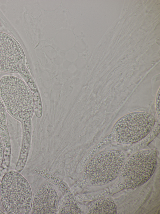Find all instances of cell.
<instances>
[{"mask_svg":"<svg viewBox=\"0 0 160 214\" xmlns=\"http://www.w3.org/2000/svg\"><path fill=\"white\" fill-rule=\"evenodd\" d=\"M4 149L3 142L0 136V169L1 168L3 158ZM1 200L0 198V203Z\"/></svg>","mask_w":160,"mask_h":214,"instance_id":"13","label":"cell"},{"mask_svg":"<svg viewBox=\"0 0 160 214\" xmlns=\"http://www.w3.org/2000/svg\"><path fill=\"white\" fill-rule=\"evenodd\" d=\"M157 163V154L153 149L137 151L124 162L117 183L121 190L139 187L146 182L154 174Z\"/></svg>","mask_w":160,"mask_h":214,"instance_id":"4","label":"cell"},{"mask_svg":"<svg viewBox=\"0 0 160 214\" xmlns=\"http://www.w3.org/2000/svg\"><path fill=\"white\" fill-rule=\"evenodd\" d=\"M0 98L8 113L21 123L22 137L31 136L34 103L26 83L14 76H3L0 80Z\"/></svg>","mask_w":160,"mask_h":214,"instance_id":"1","label":"cell"},{"mask_svg":"<svg viewBox=\"0 0 160 214\" xmlns=\"http://www.w3.org/2000/svg\"><path fill=\"white\" fill-rule=\"evenodd\" d=\"M37 173L48 181L53 183L62 191L63 195L71 192L68 186L62 180L47 170L40 168L37 170Z\"/></svg>","mask_w":160,"mask_h":214,"instance_id":"10","label":"cell"},{"mask_svg":"<svg viewBox=\"0 0 160 214\" xmlns=\"http://www.w3.org/2000/svg\"><path fill=\"white\" fill-rule=\"evenodd\" d=\"M0 198L3 207L9 214H28L30 211L32 196L30 186L19 173L7 172L0 185Z\"/></svg>","mask_w":160,"mask_h":214,"instance_id":"3","label":"cell"},{"mask_svg":"<svg viewBox=\"0 0 160 214\" xmlns=\"http://www.w3.org/2000/svg\"><path fill=\"white\" fill-rule=\"evenodd\" d=\"M125 160L124 154L119 150L98 153L86 166L79 185L99 186L110 183L119 176Z\"/></svg>","mask_w":160,"mask_h":214,"instance_id":"2","label":"cell"},{"mask_svg":"<svg viewBox=\"0 0 160 214\" xmlns=\"http://www.w3.org/2000/svg\"><path fill=\"white\" fill-rule=\"evenodd\" d=\"M4 212L0 209V214H4Z\"/></svg>","mask_w":160,"mask_h":214,"instance_id":"14","label":"cell"},{"mask_svg":"<svg viewBox=\"0 0 160 214\" xmlns=\"http://www.w3.org/2000/svg\"><path fill=\"white\" fill-rule=\"evenodd\" d=\"M6 120V110L0 98V126L2 125Z\"/></svg>","mask_w":160,"mask_h":214,"instance_id":"11","label":"cell"},{"mask_svg":"<svg viewBox=\"0 0 160 214\" xmlns=\"http://www.w3.org/2000/svg\"><path fill=\"white\" fill-rule=\"evenodd\" d=\"M23 51L13 38L0 32V70L20 74L28 85L33 80L25 65Z\"/></svg>","mask_w":160,"mask_h":214,"instance_id":"6","label":"cell"},{"mask_svg":"<svg viewBox=\"0 0 160 214\" xmlns=\"http://www.w3.org/2000/svg\"><path fill=\"white\" fill-rule=\"evenodd\" d=\"M117 206L113 199L110 196L101 197L90 206L87 213L90 214H116Z\"/></svg>","mask_w":160,"mask_h":214,"instance_id":"8","label":"cell"},{"mask_svg":"<svg viewBox=\"0 0 160 214\" xmlns=\"http://www.w3.org/2000/svg\"><path fill=\"white\" fill-rule=\"evenodd\" d=\"M59 203L58 213L82 214L81 209L72 192L63 195Z\"/></svg>","mask_w":160,"mask_h":214,"instance_id":"9","label":"cell"},{"mask_svg":"<svg viewBox=\"0 0 160 214\" xmlns=\"http://www.w3.org/2000/svg\"><path fill=\"white\" fill-rule=\"evenodd\" d=\"M155 122L154 116L148 113L131 112L122 116L115 122L110 134L117 142L126 144L136 143L150 132Z\"/></svg>","mask_w":160,"mask_h":214,"instance_id":"5","label":"cell"},{"mask_svg":"<svg viewBox=\"0 0 160 214\" xmlns=\"http://www.w3.org/2000/svg\"><path fill=\"white\" fill-rule=\"evenodd\" d=\"M59 199L57 191L49 182L43 183L35 194L29 212L33 214L58 213Z\"/></svg>","mask_w":160,"mask_h":214,"instance_id":"7","label":"cell"},{"mask_svg":"<svg viewBox=\"0 0 160 214\" xmlns=\"http://www.w3.org/2000/svg\"><path fill=\"white\" fill-rule=\"evenodd\" d=\"M156 109L158 119H160V90L158 93L155 102Z\"/></svg>","mask_w":160,"mask_h":214,"instance_id":"12","label":"cell"}]
</instances>
